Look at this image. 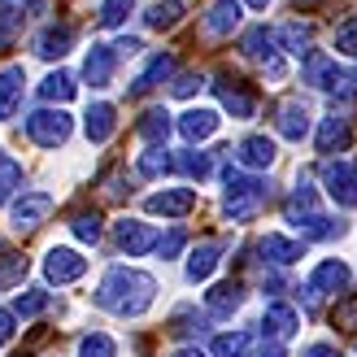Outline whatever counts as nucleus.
I'll return each mask as SVG.
<instances>
[{"mask_svg": "<svg viewBox=\"0 0 357 357\" xmlns=\"http://www.w3.org/2000/svg\"><path fill=\"white\" fill-rule=\"evenodd\" d=\"M323 188H327V196L340 209H353L357 205V170L349 162H327L323 166Z\"/></svg>", "mask_w": 357, "mask_h": 357, "instance_id": "39448f33", "label": "nucleus"}, {"mask_svg": "<svg viewBox=\"0 0 357 357\" xmlns=\"http://www.w3.org/2000/svg\"><path fill=\"white\" fill-rule=\"evenodd\" d=\"M244 357H288V353H283V344H279V340H271V344H266V340L257 344V340H253V349H248Z\"/></svg>", "mask_w": 357, "mask_h": 357, "instance_id": "09e8293b", "label": "nucleus"}, {"mask_svg": "<svg viewBox=\"0 0 357 357\" xmlns=\"http://www.w3.org/2000/svg\"><path fill=\"white\" fill-rule=\"evenodd\" d=\"M240 48H244V57L261 61L275 79H283V66H279V35H275L271 26H253V31H244Z\"/></svg>", "mask_w": 357, "mask_h": 357, "instance_id": "20e7f679", "label": "nucleus"}, {"mask_svg": "<svg viewBox=\"0 0 357 357\" xmlns=\"http://www.w3.org/2000/svg\"><path fill=\"white\" fill-rule=\"evenodd\" d=\"M174 166L183 170V174H192V178H205V174H209V153H192V149H188V153L174 157Z\"/></svg>", "mask_w": 357, "mask_h": 357, "instance_id": "37998d69", "label": "nucleus"}, {"mask_svg": "<svg viewBox=\"0 0 357 357\" xmlns=\"http://www.w3.org/2000/svg\"><path fill=\"white\" fill-rule=\"evenodd\" d=\"M153 296H157L153 275L135 271V266H114V271L100 279V288H96V305L118 314V318H139L153 305Z\"/></svg>", "mask_w": 357, "mask_h": 357, "instance_id": "f257e3e1", "label": "nucleus"}, {"mask_svg": "<svg viewBox=\"0 0 357 357\" xmlns=\"http://www.w3.org/2000/svg\"><path fill=\"white\" fill-rule=\"evenodd\" d=\"M349 144V122L344 118H323V127H318V153H340Z\"/></svg>", "mask_w": 357, "mask_h": 357, "instance_id": "c85d7f7f", "label": "nucleus"}, {"mask_svg": "<svg viewBox=\"0 0 357 357\" xmlns=\"http://www.w3.org/2000/svg\"><path fill=\"white\" fill-rule=\"evenodd\" d=\"M244 5H253V9H266V5H271V0H244Z\"/></svg>", "mask_w": 357, "mask_h": 357, "instance_id": "4d7b16f0", "label": "nucleus"}, {"mask_svg": "<svg viewBox=\"0 0 357 357\" xmlns=\"http://www.w3.org/2000/svg\"><path fill=\"white\" fill-rule=\"evenodd\" d=\"M144 209L162 213V218H183V213L196 209V192L192 188H162V192H153L144 201Z\"/></svg>", "mask_w": 357, "mask_h": 357, "instance_id": "1a4fd4ad", "label": "nucleus"}, {"mask_svg": "<svg viewBox=\"0 0 357 357\" xmlns=\"http://www.w3.org/2000/svg\"><path fill=\"white\" fill-rule=\"evenodd\" d=\"M174 357H205V353H201V349H178Z\"/></svg>", "mask_w": 357, "mask_h": 357, "instance_id": "5fc2aeb1", "label": "nucleus"}, {"mask_svg": "<svg viewBox=\"0 0 357 357\" xmlns=\"http://www.w3.org/2000/svg\"><path fill=\"white\" fill-rule=\"evenodd\" d=\"M236 26H240V0H213V5L205 9V31L213 35V40L231 35Z\"/></svg>", "mask_w": 357, "mask_h": 357, "instance_id": "412c9836", "label": "nucleus"}, {"mask_svg": "<svg viewBox=\"0 0 357 357\" xmlns=\"http://www.w3.org/2000/svg\"><path fill=\"white\" fill-rule=\"evenodd\" d=\"M222 183H227V192H222V213H227L231 222L257 218L261 205L271 201V183H261V178H248V174H240V170H227Z\"/></svg>", "mask_w": 357, "mask_h": 357, "instance_id": "f03ea898", "label": "nucleus"}, {"mask_svg": "<svg viewBox=\"0 0 357 357\" xmlns=\"http://www.w3.org/2000/svg\"><path fill=\"white\" fill-rule=\"evenodd\" d=\"M275 131L283 139H305L310 135V109L301 100H283L279 105V118H275Z\"/></svg>", "mask_w": 357, "mask_h": 357, "instance_id": "6ab92c4d", "label": "nucleus"}, {"mask_svg": "<svg viewBox=\"0 0 357 357\" xmlns=\"http://www.w3.org/2000/svg\"><path fill=\"white\" fill-rule=\"evenodd\" d=\"M40 310H48V292H40V288H35V292H22V296L13 301V318H35Z\"/></svg>", "mask_w": 357, "mask_h": 357, "instance_id": "ea45409f", "label": "nucleus"}, {"mask_svg": "<svg viewBox=\"0 0 357 357\" xmlns=\"http://www.w3.org/2000/svg\"><path fill=\"white\" fill-rule=\"evenodd\" d=\"M218 100H222V109H227L231 118H253V92H248L240 79L222 75V79H218Z\"/></svg>", "mask_w": 357, "mask_h": 357, "instance_id": "a211bd4d", "label": "nucleus"}, {"mask_svg": "<svg viewBox=\"0 0 357 357\" xmlns=\"http://www.w3.org/2000/svg\"><path fill=\"white\" fill-rule=\"evenodd\" d=\"M201 327H205V314H196V310H188V305L170 318V331H174V335H201Z\"/></svg>", "mask_w": 357, "mask_h": 357, "instance_id": "a19ab883", "label": "nucleus"}, {"mask_svg": "<svg viewBox=\"0 0 357 357\" xmlns=\"http://www.w3.org/2000/svg\"><path fill=\"white\" fill-rule=\"evenodd\" d=\"M331 323L340 327V331H353V327H357V296H353V301H344V305H335Z\"/></svg>", "mask_w": 357, "mask_h": 357, "instance_id": "49530a36", "label": "nucleus"}, {"mask_svg": "<svg viewBox=\"0 0 357 357\" xmlns=\"http://www.w3.org/2000/svg\"><path fill=\"white\" fill-rule=\"evenodd\" d=\"M248 349H253V335L248 331H227L213 340V357H244Z\"/></svg>", "mask_w": 357, "mask_h": 357, "instance_id": "473e14b6", "label": "nucleus"}, {"mask_svg": "<svg viewBox=\"0 0 357 357\" xmlns=\"http://www.w3.org/2000/svg\"><path fill=\"white\" fill-rule=\"evenodd\" d=\"M114 240L127 257H144L149 248H157V231L139 218H122V222H114Z\"/></svg>", "mask_w": 357, "mask_h": 357, "instance_id": "0eeeda50", "label": "nucleus"}, {"mask_svg": "<svg viewBox=\"0 0 357 357\" xmlns=\"http://www.w3.org/2000/svg\"><path fill=\"white\" fill-rule=\"evenodd\" d=\"M26 9H31V13H44V9H48V0H26Z\"/></svg>", "mask_w": 357, "mask_h": 357, "instance_id": "864d4df0", "label": "nucleus"}, {"mask_svg": "<svg viewBox=\"0 0 357 357\" xmlns=\"http://www.w3.org/2000/svg\"><path fill=\"white\" fill-rule=\"evenodd\" d=\"M114 61H118L114 44H92V52L83 57V79L92 87H109L114 83Z\"/></svg>", "mask_w": 357, "mask_h": 357, "instance_id": "ddd939ff", "label": "nucleus"}, {"mask_svg": "<svg viewBox=\"0 0 357 357\" xmlns=\"http://www.w3.org/2000/svg\"><path fill=\"white\" fill-rule=\"evenodd\" d=\"M22 92H26V70L22 66L0 70V122H9L22 109Z\"/></svg>", "mask_w": 357, "mask_h": 357, "instance_id": "9b49d317", "label": "nucleus"}, {"mask_svg": "<svg viewBox=\"0 0 357 357\" xmlns=\"http://www.w3.org/2000/svg\"><path fill=\"white\" fill-rule=\"evenodd\" d=\"M174 127H178V135H183V139L201 144V139H209L213 131H218V114H213V109H188Z\"/></svg>", "mask_w": 357, "mask_h": 357, "instance_id": "5701e85b", "label": "nucleus"}, {"mask_svg": "<svg viewBox=\"0 0 357 357\" xmlns=\"http://www.w3.org/2000/svg\"><path fill=\"white\" fill-rule=\"evenodd\" d=\"M236 157H240V166H248V170H271L279 153H275V139L271 135H244Z\"/></svg>", "mask_w": 357, "mask_h": 357, "instance_id": "f3484780", "label": "nucleus"}, {"mask_svg": "<svg viewBox=\"0 0 357 357\" xmlns=\"http://www.w3.org/2000/svg\"><path fill=\"white\" fill-rule=\"evenodd\" d=\"M135 0H100V26H122L131 17Z\"/></svg>", "mask_w": 357, "mask_h": 357, "instance_id": "4c0bfd02", "label": "nucleus"}, {"mask_svg": "<svg viewBox=\"0 0 357 357\" xmlns=\"http://www.w3.org/2000/svg\"><path fill=\"white\" fill-rule=\"evenodd\" d=\"M40 96H44V100H57V105H66L70 96H75V79H70L66 70H52V75L40 83Z\"/></svg>", "mask_w": 357, "mask_h": 357, "instance_id": "7c9ffc66", "label": "nucleus"}, {"mask_svg": "<svg viewBox=\"0 0 357 357\" xmlns=\"http://www.w3.org/2000/svg\"><path fill=\"white\" fill-rule=\"evenodd\" d=\"M305 83L318 87V92H331V87L344 83V70L335 66V57H327V52H310L305 57Z\"/></svg>", "mask_w": 357, "mask_h": 357, "instance_id": "4468645a", "label": "nucleus"}, {"mask_svg": "<svg viewBox=\"0 0 357 357\" xmlns=\"http://www.w3.org/2000/svg\"><path fill=\"white\" fill-rule=\"evenodd\" d=\"M26 266H31V261H26L22 253H0V292L13 288V283H22Z\"/></svg>", "mask_w": 357, "mask_h": 357, "instance_id": "c9c22d12", "label": "nucleus"}, {"mask_svg": "<svg viewBox=\"0 0 357 357\" xmlns=\"http://www.w3.org/2000/svg\"><path fill=\"white\" fill-rule=\"evenodd\" d=\"M183 13H188V0H157V5L144 13V22L153 31H174L178 22H183Z\"/></svg>", "mask_w": 357, "mask_h": 357, "instance_id": "bb28decb", "label": "nucleus"}, {"mask_svg": "<svg viewBox=\"0 0 357 357\" xmlns=\"http://www.w3.org/2000/svg\"><path fill=\"white\" fill-rule=\"evenodd\" d=\"M174 166V157L162 149V144H149V153H139V174L144 178H157V174H166Z\"/></svg>", "mask_w": 357, "mask_h": 357, "instance_id": "72a5a7b5", "label": "nucleus"}, {"mask_svg": "<svg viewBox=\"0 0 357 357\" xmlns=\"http://www.w3.org/2000/svg\"><path fill=\"white\" fill-rule=\"evenodd\" d=\"M17 188H22V166H17L9 153H0V205L13 201Z\"/></svg>", "mask_w": 357, "mask_h": 357, "instance_id": "2f4dec72", "label": "nucleus"}, {"mask_svg": "<svg viewBox=\"0 0 357 357\" xmlns=\"http://www.w3.org/2000/svg\"><path fill=\"white\" fill-rule=\"evenodd\" d=\"M335 52H344V57H357V13L344 17V22L335 26Z\"/></svg>", "mask_w": 357, "mask_h": 357, "instance_id": "79ce46f5", "label": "nucleus"}, {"mask_svg": "<svg viewBox=\"0 0 357 357\" xmlns=\"http://www.w3.org/2000/svg\"><path fill=\"white\" fill-rule=\"evenodd\" d=\"M305 357H344V353H335V344H310Z\"/></svg>", "mask_w": 357, "mask_h": 357, "instance_id": "603ef678", "label": "nucleus"}, {"mask_svg": "<svg viewBox=\"0 0 357 357\" xmlns=\"http://www.w3.org/2000/svg\"><path fill=\"white\" fill-rule=\"evenodd\" d=\"M310 288H314V296H340V292L349 288V266H344L340 257H327V261L310 275Z\"/></svg>", "mask_w": 357, "mask_h": 357, "instance_id": "f8f14e48", "label": "nucleus"}, {"mask_svg": "<svg viewBox=\"0 0 357 357\" xmlns=\"http://www.w3.org/2000/svg\"><path fill=\"white\" fill-rule=\"evenodd\" d=\"M292 5H296V9H314V5H318V0H292Z\"/></svg>", "mask_w": 357, "mask_h": 357, "instance_id": "6e6d98bb", "label": "nucleus"}, {"mask_svg": "<svg viewBox=\"0 0 357 357\" xmlns=\"http://www.w3.org/2000/svg\"><path fill=\"white\" fill-rule=\"evenodd\" d=\"M44 275H48V283H75L87 275V257H79L75 248H48Z\"/></svg>", "mask_w": 357, "mask_h": 357, "instance_id": "6e6552de", "label": "nucleus"}, {"mask_svg": "<svg viewBox=\"0 0 357 357\" xmlns=\"http://www.w3.org/2000/svg\"><path fill=\"white\" fill-rule=\"evenodd\" d=\"M183 244H188V231L174 227V231H166V236H157V253H162V261L178 257V253H183Z\"/></svg>", "mask_w": 357, "mask_h": 357, "instance_id": "c03bdc74", "label": "nucleus"}, {"mask_svg": "<svg viewBox=\"0 0 357 357\" xmlns=\"http://www.w3.org/2000/svg\"><path fill=\"white\" fill-rule=\"evenodd\" d=\"M218 261H222L218 240H201V244L192 248V257H188V279H192V283H205L213 271H218Z\"/></svg>", "mask_w": 357, "mask_h": 357, "instance_id": "4be33fe9", "label": "nucleus"}, {"mask_svg": "<svg viewBox=\"0 0 357 357\" xmlns=\"http://www.w3.org/2000/svg\"><path fill=\"white\" fill-rule=\"evenodd\" d=\"M70 44H75V26L61 22V26H44L40 35H35V57H44V61H61Z\"/></svg>", "mask_w": 357, "mask_h": 357, "instance_id": "2eb2a0df", "label": "nucleus"}, {"mask_svg": "<svg viewBox=\"0 0 357 357\" xmlns=\"http://www.w3.org/2000/svg\"><path fill=\"white\" fill-rule=\"evenodd\" d=\"M70 131H75V122H70L66 109H35L26 118V135L40 149H61L66 139H70Z\"/></svg>", "mask_w": 357, "mask_h": 357, "instance_id": "7ed1b4c3", "label": "nucleus"}, {"mask_svg": "<svg viewBox=\"0 0 357 357\" xmlns=\"http://www.w3.org/2000/svg\"><path fill=\"white\" fill-rule=\"evenodd\" d=\"M70 231H75L83 244H96L100 240V213L96 209H79L75 218H70Z\"/></svg>", "mask_w": 357, "mask_h": 357, "instance_id": "f704fd0d", "label": "nucleus"}, {"mask_svg": "<svg viewBox=\"0 0 357 357\" xmlns=\"http://www.w3.org/2000/svg\"><path fill=\"white\" fill-rule=\"evenodd\" d=\"M170 127H174V122H170V114H166V109H149L144 118H139V135H144L149 144H166Z\"/></svg>", "mask_w": 357, "mask_h": 357, "instance_id": "c756f323", "label": "nucleus"}, {"mask_svg": "<svg viewBox=\"0 0 357 357\" xmlns=\"http://www.w3.org/2000/svg\"><path fill=\"white\" fill-rule=\"evenodd\" d=\"M170 75H174V57H170V52H157V57H153L144 70H139V79L131 83V96L153 92V87H157V83H166Z\"/></svg>", "mask_w": 357, "mask_h": 357, "instance_id": "393cba45", "label": "nucleus"}, {"mask_svg": "<svg viewBox=\"0 0 357 357\" xmlns=\"http://www.w3.org/2000/svg\"><path fill=\"white\" fill-rule=\"evenodd\" d=\"M257 253L271 261V266H292V261H301L305 248H301L296 240H288V236H261L257 240Z\"/></svg>", "mask_w": 357, "mask_h": 357, "instance_id": "b1692460", "label": "nucleus"}, {"mask_svg": "<svg viewBox=\"0 0 357 357\" xmlns=\"http://www.w3.org/2000/svg\"><path fill=\"white\" fill-rule=\"evenodd\" d=\"M205 87V75H196V70H188V75L174 79V96H196Z\"/></svg>", "mask_w": 357, "mask_h": 357, "instance_id": "de8ad7c7", "label": "nucleus"}, {"mask_svg": "<svg viewBox=\"0 0 357 357\" xmlns=\"http://www.w3.org/2000/svg\"><path fill=\"white\" fill-rule=\"evenodd\" d=\"M114 127H118V109L114 105H92V109H87V122H83V131H87V139H92V144H105V139L114 135Z\"/></svg>", "mask_w": 357, "mask_h": 357, "instance_id": "a878e982", "label": "nucleus"}, {"mask_svg": "<svg viewBox=\"0 0 357 357\" xmlns=\"http://www.w3.org/2000/svg\"><path fill=\"white\" fill-rule=\"evenodd\" d=\"M48 209H52V196L48 192H22L13 201V209H9V227L13 231H35L48 218Z\"/></svg>", "mask_w": 357, "mask_h": 357, "instance_id": "423d86ee", "label": "nucleus"}, {"mask_svg": "<svg viewBox=\"0 0 357 357\" xmlns=\"http://www.w3.org/2000/svg\"><path fill=\"white\" fill-rule=\"evenodd\" d=\"M279 44L292 52V57H310L314 52V26L310 22H288L279 31Z\"/></svg>", "mask_w": 357, "mask_h": 357, "instance_id": "cd10ccee", "label": "nucleus"}, {"mask_svg": "<svg viewBox=\"0 0 357 357\" xmlns=\"http://www.w3.org/2000/svg\"><path fill=\"white\" fill-rule=\"evenodd\" d=\"M283 218H288L296 231L318 218V196H314V188H310V178H305V174L296 178V188H292V196H288V205H283Z\"/></svg>", "mask_w": 357, "mask_h": 357, "instance_id": "9d476101", "label": "nucleus"}, {"mask_svg": "<svg viewBox=\"0 0 357 357\" xmlns=\"http://www.w3.org/2000/svg\"><path fill=\"white\" fill-rule=\"evenodd\" d=\"M17 26H22V13H17V9H0V52L13 44Z\"/></svg>", "mask_w": 357, "mask_h": 357, "instance_id": "a18cd8bd", "label": "nucleus"}, {"mask_svg": "<svg viewBox=\"0 0 357 357\" xmlns=\"http://www.w3.org/2000/svg\"><path fill=\"white\" fill-rule=\"evenodd\" d=\"M296 327H301V314H296L292 305H283V301L266 305V314H261V331L271 335V340H292Z\"/></svg>", "mask_w": 357, "mask_h": 357, "instance_id": "dca6fc26", "label": "nucleus"}, {"mask_svg": "<svg viewBox=\"0 0 357 357\" xmlns=\"http://www.w3.org/2000/svg\"><path fill=\"white\" fill-rule=\"evenodd\" d=\"M240 305H244V288H240V283H218V288L205 292V314L209 318H231Z\"/></svg>", "mask_w": 357, "mask_h": 357, "instance_id": "aec40b11", "label": "nucleus"}, {"mask_svg": "<svg viewBox=\"0 0 357 357\" xmlns=\"http://www.w3.org/2000/svg\"><path fill=\"white\" fill-rule=\"evenodd\" d=\"M13 340V310H0V344Z\"/></svg>", "mask_w": 357, "mask_h": 357, "instance_id": "8fccbe9b", "label": "nucleus"}, {"mask_svg": "<svg viewBox=\"0 0 357 357\" xmlns=\"http://www.w3.org/2000/svg\"><path fill=\"white\" fill-rule=\"evenodd\" d=\"M301 236H305V240H331V236H344V222H340V218H327V213H318L314 222L301 227Z\"/></svg>", "mask_w": 357, "mask_h": 357, "instance_id": "e433bc0d", "label": "nucleus"}, {"mask_svg": "<svg viewBox=\"0 0 357 357\" xmlns=\"http://www.w3.org/2000/svg\"><path fill=\"white\" fill-rule=\"evenodd\" d=\"M79 357H118V344H114L105 331H96V335H83Z\"/></svg>", "mask_w": 357, "mask_h": 357, "instance_id": "58836bf2", "label": "nucleus"}, {"mask_svg": "<svg viewBox=\"0 0 357 357\" xmlns=\"http://www.w3.org/2000/svg\"><path fill=\"white\" fill-rule=\"evenodd\" d=\"M114 52H118V57H135V52H139V40H135V35H127V40L114 44Z\"/></svg>", "mask_w": 357, "mask_h": 357, "instance_id": "3c124183", "label": "nucleus"}]
</instances>
